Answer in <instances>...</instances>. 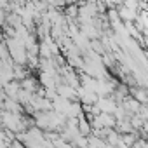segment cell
Returning a JSON list of instances; mask_svg holds the SVG:
<instances>
[{
    "mask_svg": "<svg viewBox=\"0 0 148 148\" xmlns=\"http://www.w3.org/2000/svg\"><path fill=\"white\" fill-rule=\"evenodd\" d=\"M92 132V127L89 125V122H86L84 119L80 120V124H79V134L80 136H89Z\"/></svg>",
    "mask_w": 148,
    "mask_h": 148,
    "instance_id": "1",
    "label": "cell"
}]
</instances>
